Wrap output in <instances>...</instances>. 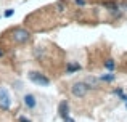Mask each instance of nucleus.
<instances>
[{
  "mask_svg": "<svg viewBox=\"0 0 127 122\" xmlns=\"http://www.w3.org/2000/svg\"><path fill=\"white\" fill-rule=\"evenodd\" d=\"M11 39L15 44H26L31 39V32L24 27H15L11 32Z\"/></svg>",
  "mask_w": 127,
  "mask_h": 122,
  "instance_id": "obj_1",
  "label": "nucleus"
},
{
  "mask_svg": "<svg viewBox=\"0 0 127 122\" xmlns=\"http://www.w3.org/2000/svg\"><path fill=\"white\" fill-rule=\"evenodd\" d=\"M29 79H31L34 84L40 85V87H47V85H50V79L45 77V75L40 74V72H37V71H31V72H29Z\"/></svg>",
  "mask_w": 127,
  "mask_h": 122,
  "instance_id": "obj_2",
  "label": "nucleus"
},
{
  "mask_svg": "<svg viewBox=\"0 0 127 122\" xmlns=\"http://www.w3.org/2000/svg\"><path fill=\"white\" fill-rule=\"evenodd\" d=\"M89 90L90 88L87 87L85 82H76V84L71 87V92H72V95H74L76 98H84Z\"/></svg>",
  "mask_w": 127,
  "mask_h": 122,
  "instance_id": "obj_3",
  "label": "nucleus"
},
{
  "mask_svg": "<svg viewBox=\"0 0 127 122\" xmlns=\"http://www.w3.org/2000/svg\"><path fill=\"white\" fill-rule=\"evenodd\" d=\"M10 106H11V98H10L8 90L0 87V108L6 111V109H10Z\"/></svg>",
  "mask_w": 127,
  "mask_h": 122,
  "instance_id": "obj_4",
  "label": "nucleus"
},
{
  "mask_svg": "<svg viewBox=\"0 0 127 122\" xmlns=\"http://www.w3.org/2000/svg\"><path fill=\"white\" fill-rule=\"evenodd\" d=\"M24 104L29 108V109H34L37 101H35V97L34 95H24Z\"/></svg>",
  "mask_w": 127,
  "mask_h": 122,
  "instance_id": "obj_5",
  "label": "nucleus"
},
{
  "mask_svg": "<svg viewBox=\"0 0 127 122\" xmlns=\"http://www.w3.org/2000/svg\"><path fill=\"white\" fill-rule=\"evenodd\" d=\"M68 111H69L68 103H66V101H61V103H60V108H58V113H60V116H61L63 119L68 116Z\"/></svg>",
  "mask_w": 127,
  "mask_h": 122,
  "instance_id": "obj_6",
  "label": "nucleus"
},
{
  "mask_svg": "<svg viewBox=\"0 0 127 122\" xmlns=\"http://www.w3.org/2000/svg\"><path fill=\"white\" fill-rule=\"evenodd\" d=\"M76 71H81V64H77V63H69L68 66H66V72L68 74H72V72Z\"/></svg>",
  "mask_w": 127,
  "mask_h": 122,
  "instance_id": "obj_7",
  "label": "nucleus"
},
{
  "mask_svg": "<svg viewBox=\"0 0 127 122\" xmlns=\"http://www.w3.org/2000/svg\"><path fill=\"white\" fill-rule=\"evenodd\" d=\"M85 84H87V87H89V88H96V87H98V80L93 79V77H89L85 80Z\"/></svg>",
  "mask_w": 127,
  "mask_h": 122,
  "instance_id": "obj_8",
  "label": "nucleus"
},
{
  "mask_svg": "<svg viewBox=\"0 0 127 122\" xmlns=\"http://www.w3.org/2000/svg\"><path fill=\"white\" fill-rule=\"evenodd\" d=\"M105 68L108 69V71H114V68H116L114 61H113V60H106L105 61Z\"/></svg>",
  "mask_w": 127,
  "mask_h": 122,
  "instance_id": "obj_9",
  "label": "nucleus"
},
{
  "mask_svg": "<svg viewBox=\"0 0 127 122\" xmlns=\"http://www.w3.org/2000/svg\"><path fill=\"white\" fill-rule=\"evenodd\" d=\"M100 80L111 82V80H114V74H106V75H101V77H100Z\"/></svg>",
  "mask_w": 127,
  "mask_h": 122,
  "instance_id": "obj_10",
  "label": "nucleus"
},
{
  "mask_svg": "<svg viewBox=\"0 0 127 122\" xmlns=\"http://www.w3.org/2000/svg\"><path fill=\"white\" fill-rule=\"evenodd\" d=\"M105 6H106V8H109V10H118L116 3H109V2H106V3H105Z\"/></svg>",
  "mask_w": 127,
  "mask_h": 122,
  "instance_id": "obj_11",
  "label": "nucleus"
},
{
  "mask_svg": "<svg viewBox=\"0 0 127 122\" xmlns=\"http://www.w3.org/2000/svg\"><path fill=\"white\" fill-rule=\"evenodd\" d=\"M56 8H58V11H63V10H64V2H63V0L58 2L56 3Z\"/></svg>",
  "mask_w": 127,
  "mask_h": 122,
  "instance_id": "obj_12",
  "label": "nucleus"
},
{
  "mask_svg": "<svg viewBox=\"0 0 127 122\" xmlns=\"http://www.w3.org/2000/svg\"><path fill=\"white\" fill-rule=\"evenodd\" d=\"M13 13H15V10H6L5 16H6V18H10V16H13Z\"/></svg>",
  "mask_w": 127,
  "mask_h": 122,
  "instance_id": "obj_13",
  "label": "nucleus"
},
{
  "mask_svg": "<svg viewBox=\"0 0 127 122\" xmlns=\"http://www.w3.org/2000/svg\"><path fill=\"white\" fill-rule=\"evenodd\" d=\"M64 122H76V121H74V119H71L69 116H66V117H64Z\"/></svg>",
  "mask_w": 127,
  "mask_h": 122,
  "instance_id": "obj_14",
  "label": "nucleus"
},
{
  "mask_svg": "<svg viewBox=\"0 0 127 122\" xmlns=\"http://www.w3.org/2000/svg\"><path fill=\"white\" fill-rule=\"evenodd\" d=\"M76 3L77 5H85V0H76Z\"/></svg>",
  "mask_w": 127,
  "mask_h": 122,
  "instance_id": "obj_15",
  "label": "nucleus"
},
{
  "mask_svg": "<svg viewBox=\"0 0 127 122\" xmlns=\"http://www.w3.org/2000/svg\"><path fill=\"white\" fill-rule=\"evenodd\" d=\"M121 98L126 101V104H127V95H124V93H122V95H121Z\"/></svg>",
  "mask_w": 127,
  "mask_h": 122,
  "instance_id": "obj_16",
  "label": "nucleus"
},
{
  "mask_svg": "<svg viewBox=\"0 0 127 122\" xmlns=\"http://www.w3.org/2000/svg\"><path fill=\"white\" fill-rule=\"evenodd\" d=\"M19 122H29V121L26 119V117H19Z\"/></svg>",
  "mask_w": 127,
  "mask_h": 122,
  "instance_id": "obj_17",
  "label": "nucleus"
},
{
  "mask_svg": "<svg viewBox=\"0 0 127 122\" xmlns=\"http://www.w3.org/2000/svg\"><path fill=\"white\" fill-rule=\"evenodd\" d=\"M0 56H2V51H0Z\"/></svg>",
  "mask_w": 127,
  "mask_h": 122,
  "instance_id": "obj_18",
  "label": "nucleus"
}]
</instances>
